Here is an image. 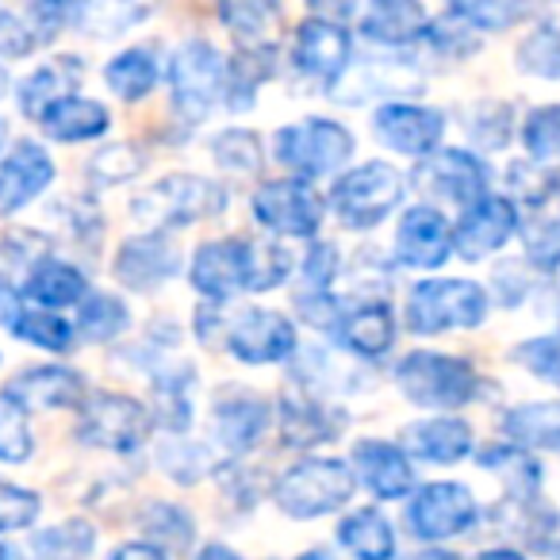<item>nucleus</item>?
Masks as SVG:
<instances>
[{
	"label": "nucleus",
	"instance_id": "nucleus-39",
	"mask_svg": "<svg viewBox=\"0 0 560 560\" xmlns=\"http://www.w3.org/2000/svg\"><path fill=\"white\" fill-rule=\"evenodd\" d=\"M32 457V427H27V407L16 396L0 392V460H20Z\"/></svg>",
	"mask_w": 560,
	"mask_h": 560
},
{
	"label": "nucleus",
	"instance_id": "nucleus-9",
	"mask_svg": "<svg viewBox=\"0 0 560 560\" xmlns=\"http://www.w3.org/2000/svg\"><path fill=\"white\" fill-rule=\"evenodd\" d=\"M150 434V411L131 396H96L85 404L81 419V442L96 450L131 453L147 442Z\"/></svg>",
	"mask_w": 560,
	"mask_h": 560
},
{
	"label": "nucleus",
	"instance_id": "nucleus-13",
	"mask_svg": "<svg viewBox=\"0 0 560 560\" xmlns=\"http://www.w3.org/2000/svg\"><path fill=\"white\" fill-rule=\"evenodd\" d=\"M231 338V353L246 365H269V361H280L289 358L296 350V330L284 315L277 312H261V307H249L246 315L231 323L226 330Z\"/></svg>",
	"mask_w": 560,
	"mask_h": 560
},
{
	"label": "nucleus",
	"instance_id": "nucleus-27",
	"mask_svg": "<svg viewBox=\"0 0 560 560\" xmlns=\"http://www.w3.org/2000/svg\"><path fill=\"white\" fill-rule=\"evenodd\" d=\"M280 438H284V445L312 450V445H323V442H330V438H338V427L323 404L284 396L280 399Z\"/></svg>",
	"mask_w": 560,
	"mask_h": 560
},
{
	"label": "nucleus",
	"instance_id": "nucleus-43",
	"mask_svg": "<svg viewBox=\"0 0 560 560\" xmlns=\"http://www.w3.org/2000/svg\"><path fill=\"white\" fill-rule=\"evenodd\" d=\"M522 70L537 78H560V27H537L518 47Z\"/></svg>",
	"mask_w": 560,
	"mask_h": 560
},
{
	"label": "nucleus",
	"instance_id": "nucleus-63",
	"mask_svg": "<svg viewBox=\"0 0 560 560\" xmlns=\"http://www.w3.org/2000/svg\"><path fill=\"white\" fill-rule=\"evenodd\" d=\"M552 196H557V200H560V180H557V185H552Z\"/></svg>",
	"mask_w": 560,
	"mask_h": 560
},
{
	"label": "nucleus",
	"instance_id": "nucleus-16",
	"mask_svg": "<svg viewBox=\"0 0 560 560\" xmlns=\"http://www.w3.org/2000/svg\"><path fill=\"white\" fill-rule=\"evenodd\" d=\"M445 131L442 112L419 108V104H384L376 112V135L399 154L430 158Z\"/></svg>",
	"mask_w": 560,
	"mask_h": 560
},
{
	"label": "nucleus",
	"instance_id": "nucleus-25",
	"mask_svg": "<svg viewBox=\"0 0 560 560\" xmlns=\"http://www.w3.org/2000/svg\"><path fill=\"white\" fill-rule=\"evenodd\" d=\"M81 81V62L73 55L55 58L43 70H35L32 78L20 85V108L32 119H43L55 104L66 101V93H73V85Z\"/></svg>",
	"mask_w": 560,
	"mask_h": 560
},
{
	"label": "nucleus",
	"instance_id": "nucleus-4",
	"mask_svg": "<svg viewBox=\"0 0 560 560\" xmlns=\"http://www.w3.org/2000/svg\"><path fill=\"white\" fill-rule=\"evenodd\" d=\"M488 315V292L472 280H422L407 300V327L438 335L450 327H476Z\"/></svg>",
	"mask_w": 560,
	"mask_h": 560
},
{
	"label": "nucleus",
	"instance_id": "nucleus-40",
	"mask_svg": "<svg viewBox=\"0 0 560 560\" xmlns=\"http://www.w3.org/2000/svg\"><path fill=\"white\" fill-rule=\"evenodd\" d=\"M81 335L89 338V342H108V338H116L119 330L131 323V315H127V307L119 304L116 296H104V292H93V296H85V304H81Z\"/></svg>",
	"mask_w": 560,
	"mask_h": 560
},
{
	"label": "nucleus",
	"instance_id": "nucleus-41",
	"mask_svg": "<svg viewBox=\"0 0 560 560\" xmlns=\"http://www.w3.org/2000/svg\"><path fill=\"white\" fill-rule=\"evenodd\" d=\"M211 154L231 173H257V165H261V142H257L254 131L231 127V131H219L211 139Z\"/></svg>",
	"mask_w": 560,
	"mask_h": 560
},
{
	"label": "nucleus",
	"instance_id": "nucleus-12",
	"mask_svg": "<svg viewBox=\"0 0 560 560\" xmlns=\"http://www.w3.org/2000/svg\"><path fill=\"white\" fill-rule=\"evenodd\" d=\"M407 522L419 537L427 541H442V537L465 534L476 522V499L460 483H427V488L415 495Z\"/></svg>",
	"mask_w": 560,
	"mask_h": 560
},
{
	"label": "nucleus",
	"instance_id": "nucleus-18",
	"mask_svg": "<svg viewBox=\"0 0 560 560\" xmlns=\"http://www.w3.org/2000/svg\"><path fill=\"white\" fill-rule=\"evenodd\" d=\"M453 249V231L434 208H411L399 219L396 231V254L404 265L415 269H434L450 257Z\"/></svg>",
	"mask_w": 560,
	"mask_h": 560
},
{
	"label": "nucleus",
	"instance_id": "nucleus-50",
	"mask_svg": "<svg viewBox=\"0 0 560 560\" xmlns=\"http://www.w3.org/2000/svg\"><path fill=\"white\" fill-rule=\"evenodd\" d=\"M139 170H142V154L131 147V142H124V147L101 150V154H96L93 162H89V177L104 180V185H116V180L135 177Z\"/></svg>",
	"mask_w": 560,
	"mask_h": 560
},
{
	"label": "nucleus",
	"instance_id": "nucleus-23",
	"mask_svg": "<svg viewBox=\"0 0 560 560\" xmlns=\"http://www.w3.org/2000/svg\"><path fill=\"white\" fill-rule=\"evenodd\" d=\"M404 445L415 457H427L434 465H453L472 450V427L460 419H430L407 427Z\"/></svg>",
	"mask_w": 560,
	"mask_h": 560
},
{
	"label": "nucleus",
	"instance_id": "nucleus-51",
	"mask_svg": "<svg viewBox=\"0 0 560 560\" xmlns=\"http://www.w3.org/2000/svg\"><path fill=\"white\" fill-rule=\"evenodd\" d=\"M526 242H529V257H534V265H541V269H557L560 265V223L541 219V223L526 231Z\"/></svg>",
	"mask_w": 560,
	"mask_h": 560
},
{
	"label": "nucleus",
	"instance_id": "nucleus-19",
	"mask_svg": "<svg viewBox=\"0 0 560 560\" xmlns=\"http://www.w3.org/2000/svg\"><path fill=\"white\" fill-rule=\"evenodd\" d=\"M350 58V35L335 20H304L296 32V62L300 70L315 73V78H338Z\"/></svg>",
	"mask_w": 560,
	"mask_h": 560
},
{
	"label": "nucleus",
	"instance_id": "nucleus-47",
	"mask_svg": "<svg viewBox=\"0 0 560 560\" xmlns=\"http://www.w3.org/2000/svg\"><path fill=\"white\" fill-rule=\"evenodd\" d=\"M39 495L16 483L0 480V534H12V529H24L39 518Z\"/></svg>",
	"mask_w": 560,
	"mask_h": 560
},
{
	"label": "nucleus",
	"instance_id": "nucleus-60",
	"mask_svg": "<svg viewBox=\"0 0 560 560\" xmlns=\"http://www.w3.org/2000/svg\"><path fill=\"white\" fill-rule=\"evenodd\" d=\"M296 560H335L330 552H323V549H312V552H304V557H296Z\"/></svg>",
	"mask_w": 560,
	"mask_h": 560
},
{
	"label": "nucleus",
	"instance_id": "nucleus-34",
	"mask_svg": "<svg viewBox=\"0 0 560 560\" xmlns=\"http://www.w3.org/2000/svg\"><path fill=\"white\" fill-rule=\"evenodd\" d=\"M480 465L503 476L506 488L514 491V499H534L537 483H541V465L529 453L514 450V445H488L480 453Z\"/></svg>",
	"mask_w": 560,
	"mask_h": 560
},
{
	"label": "nucleus",
	"instance_id": "nucleus-46",
	"mask_svg": "<svg viewBox=\"0 0 560 560\" xmlns=\"http://www.w3.org/2000/svg\"><path fill=\"white\" fill-rule=\"evenodd\" d=\"M162 465L170 468V476L173 480H180V483H196V480H203V476L211 472V457H208V450L203 445H192V442H170V445H162Z\"/></svg>",
	"mask_w": 560,
	"mask_h": 560
},
{
	"label": "nucleus",
	"instance_id": "nucleus-21",
	"mask_svg": "<svg viewBox=\"0 0 560 560\" xmlns=\"http://www.w3.org/2000/svg\"><path fill=\"white\" fill-rule=\"evenodd\" d=\"M9 396H16L24 407H81L89 399V384L73 369L43 365L16 376L9 384Z\"/></svg>",
	"mask_w": 560,
	"mask_h": 560
},
{
	"label": "nucleus",
	"instance_id": "nucleus-48",
	"mask_svg": "<svg viewBox=\"0 0 560 560\" xmlns=\"http://www.w3.org/2000/svg\"><path fill=\"white\" fill-rule=\"evenodd\" d=\"M514 361H522L534 376H541V381L560 388V335L529 338V342H522L514 350Z\"/></svg>",
	"mask_w": 560,
	"mask_h": 560
},
{
	"label": "nucleus",
	"instance_id": "nucleus-44",
	"mask_svg": "<svg viewBox=\"0 0 560 560\" xmlns=\"http://www.w3.org/2000/svg\"><path fill=\"white\" fill-rule=\"evenodd\" d=\"M142 16H147L142 4H112V0H96V4H85V9L78 12V24L89 27L93 35H116Z\"/></svg>",
	"mask_w": 560,
	"mask_h": 560
},
{
	"label": "nucleus",
	"instance_id": "nucleus-58",
	"mask_svg": "<svg viewBox=\"0 0 560 560\" xmlns=\"http://www.w3.org/2000/svg\"><path fill=\"white\" fill-rule=\"evenodd\" d=\"M476 560H526L522 552H514V549H488V552H480Z\"/></svg>",
	"mask_w": 560,
	"mask_h": 560
},
{
	"label": "nucleus",
	"instance_id": "nucleus-7",
	"mask_svg": "<svg viewBox=\"0 0 560 560\" xmlns=\"http://www.w3.org/2000/svg\"><path fill=\"white\" fill-rule=\"evenodd\" d=\"M170 81H173V101L177 112L188 124H203L211 112V104L219 101L226 85V66L223 55L211 47L208 39H188L185 47H177L170 66Z\"/></svg>",
	"mask_w": 560,
	"mask_h": 560
},
{
	"label": "nucleus",
	"instance_id": "nucleus-30",
	"mask_svg": "<svg viewBox=\"0 0 560 560\" xmlns=\"http://www.w3.org/2000/svg\"><path fill=\"white\" fill-rule=\"evenodd\" d=\"M338 541L353 552L358 560H392L396 557V534L381 511H353L338 526Z\"/></svg>",
	"mask_w": 560,
	"mask_h": 560
},
{
	"label": "nucleus",
	"instance_id": "nucleus-36",
	"mask_svg": "<svg viewBox=\"0 0 560 560\" xmlns=\"http://www.w3.org/2000/svg\"><path fill=\"white\" fill-rule=\"evenodd\" d=\"M104 78H108V85L116 89L124 101H139V96H147L150 89H154V81H158L154 55H150V50H142V47L124 50V55H116L108 62Z\"/></svg>",
	"mask_w": 560,
	"mask_h": 560
},
{
	"label": "nucleus",
	"instance_id": "nucleus-28",
	"mask_svg": "<svg viewBox=\"0 0 560 560\" xmlns=\"http://www.w3.org/2000/svg\"><path fill=\"white\" fill-rule=\"evenodd\" d=\"M430 20L411 0H381L361 16V32L376 43H411L427 35Z\"/></svg>",
	"mask_w": 560,
	"mask_h": 560
},
{
	"label": "nucleus",
	"instance_id": "nucleus-33",
	"mask_svg": "<svg viewBox=\"0 0 560 560\" xmlns=\"http://www.w3.org/2000/svg\"><path fill=\"white\" fill-rule=\"evenodd\" d=\"M277 50L272 47H242L238 55H234L231 70H226V78H231V96H226V104H231L234 112H246L249 104H254V89L261 85V81L272 78V70H277Z\"/></svg>",
	"mask_w": 560,
	"mask_h": 560
},
{
	"label": "nucleus",
	"instance_id": "nucleus-15",
	"mask_svg": "<svg viewBox=\"0 0 560 560\" xmlns=\"http://www.w3.org/2000/svg\"><path fill=\"white\" fill-rule=\"evenodd\" d=\"M177 269H180V254L165 234H139V238H127L116 254V277L135 292L158 289V284H165Z\"/></svg>",
	"mask_w": 560,
	"mask_h": 560
},
{
	"label": "nucleus",
	"instance_id": "nucleus-3",
	"mask_svg": "<svg viewBox=\"0 0 560 560\" xmlns=\"http://www.w3.org/2000/svg\"><path fill=\"white\" fill-rule=\"evenodd\" d=\"M396 381L404 396L419 407H460L472 404L476 396V373L468 361L450 358V353L415 350L399 361Z\"/></svg>",
	"mask_w": 560,
	"mask_h": 560
},
{
	"label": "nucleus",
	"instance_id": "nucleus-6",
	"mask_svg": "<svg viewBox=\"0 0 560 560\" xmlns=\"http://www.w3.org/2000/svg\"><path fill=\"white\" fill-rule=\"evenodd\" d=\"M404 200V177L388 162H365L338 177L330 188V203L350 226H376Z\"/></svg>",
	"mask_w": 560,
	"mask_h": 560
},
{
	"label": "nucleus",
	"instance_id": "nucleus-45",
	"mask_svg": "<svg viewBox=\"0 0 560 560\" xmlns=\"http://www.w3.org/2000/svg\"><path fill=\"white\" fill-rule=\"evenodd\" d=\"M522 142L534 158H560V104L529 112L522 127Z\"/></svg>",
	"mask_w": 560,
	"mask_h": 560
},
{
	"label": "nucleus",
	"instance_id": "nucleus-64",
	"mask_svg": "<svg viewBox=\"0 0 560 560\" xmlns=\"http://www.w3.org/2000/svg\"><path fill=\"white\" fill-rule=\"evenodd\" d=\"M552 560H560V549H557V552H552Z\"/></svg>",
	"mask_w": 560,
	"mask_h": 560
},
{
	"label": "nucleus",
	"instance_id": "nucleus-57",
	"mask_svg": "<svg viewBox=\"0 0 560 560\" xmlns=\"http://www.w3.org/2000/svg\"><path fill=\"white\" fill-rule=\"evenodd\" d=\"M411 560H460V557L450 549H422V552H415Z\"/></svg>",
	"mask_w": 560,
	"mask_h": 560
},
{
	"label": "nucleus",
	"instance_id": "nucleus-59",
	"mask_svg": "<svg viewBox=\"0 0 560 560\" xmlns=\"http://www.w3.org/2000/svg\"><path fill=\"white\" fill-rule=\"evenodd\" d=\"M0 560H27L16 545H0Z\"/></svg>",
	"mask_w": 560,
	"mask_h": 560
},
{
	"label": "nucleus",
	"instance_id": "nucleus-26",
	"mask_svg": "<svg viewBox=\"0 0 560 560\" xmlns=\"http://www.w3.org/2000/svg\"><path fill=\"white\" fill-rule=\"evenodd\" d=\"M27 300L43 307H70V304H85L89 296V280L81 277V269L58 261V257H43L39 265L27 277Z\"/></svg>",
	"mask_w": 560,
	"mask_h": 560
},
{
	"label": "nucleus",
	"instance_id": "nucleus-62",
	"mask_svg": "<svg viewBox=\"0 0 560 560\" xmlns=\"http://www.w3.org/2000/svg\"><path fill=\"white\" fill-rule=\"evenodd\" d=\"M9 85V73H4V66H0V89Z\"/></svg>",
	"mask_w": 560,
	"mask_h": 560
},
{
	"label": "nucleus",
	"instance_id": "nucleus-31",
	"mask_svg": "<svg viewBox=\"0 0 560 560\" xmlns=\"http://www.w3.org/2000/svg\"><path fill=\"white\" fill-rule=\"evenodd\" d=\"M503 430L522 445L537 450H560V399L552 404H522L506 411Z\"/></svg>",
	"mask_w": 560,
	"mask_h": 560
},
{
	"label": "nucleus",
	"instance_id": "nucleus-2",
	"mask_svg": "<svg viewBox=\"0 0 560 560\" xmlns=\"http://www.w3.org/2000/svg\"><path fill=\"white\" fill-rule=\"evenodd\" d=\"M277 506L292 518H319L338 511L353 495V472L346 460L315 457L300 460L277 480Z\"/></svg>",
	"mask_w": 560,
	"mask_h": 560
},
{
	"label": "nucleus",
	"instance_id": "nucleus-11",
	"mask_svg": "<svg viewBox=\"0 0 560 560\" xmlns=\"http://www.w3.org/2000/svg\"><path fill=\"white\" fill-rule=\"evenodd\" d=\"M254 211L265 226L292 238H312L323 223V200L307 180H272L254 196Z\"/></svg>",
	"mask_w": 560,
	"mask_h": 560
},
{
	"label": "nucleus",
	"instance_id": "nucleus-29",
	"mask_svg": "<svg viewBox=\"0 0 560 560\" xmlns=\"http://www.w3.org/2000/svg\"><path fill=\"white\" fill-rule=\"evenodd\" d=\"M47 131L62 142H85L96 139V135L108 131V108L101 101H89V96H66L62 104L43 116Z\"/></svg>",
	"mask_w": 560,
	"mask_h": 560
},
{
	"label": "nucleus",
	"instance_id": "nucleus-55",
	"mask_svg": "<svg viewBox=\"0 0 560 560\" xmlns=\"http://www.w3.org/2000/svg\"><path fill=\"white\" fill-rule=\"evenodd\" d=\"M112 560H165V552L154 549V545L131 541V545H119V549L112 552Z\"/></svg>",
	"mask_w": 560,
	"mask_h": 560
},
{
	"label": "nucleus",
	"instance_id": "nucleus-54",
	"mask_svg": "<svg viewBox=\"0 0 560 560\" xmlns=\"http://www.w3.org/2000/svg\"><path fill=\"white\" fill-rule=\"evenodd\" d=\"M20 315H24V307H20V292L12 289L9 280L0 277V327H16Z\"/></svg>",
	"mask_w": 560,
	"mask_h": 560
},
{
	"label": "nucleus",
	"instance_id": "nucleus-42",
	"mask_svg": "<svg viewBox=\"0 0 560 560\" xmlns=\"http://www.w3.org/2000/svg\"><path fill=\"white\" fill-rule=\"evenodd\" d=\"M12 330H16L24 342L39 346V350L62 353V350H70V346H73V327L55 312H24Z\"/></svg>",
	"mask_w": 560,
	"mask_h": 560
},
{
	"label": "nucleus",
	"instance_id": "nucleus-32",
	"mask_svg": "<svg viewBox=\"0 0 560 560\" xmlns=\"http://www.w3.org/2000/svg\"><path fill=\"white\" fill-rule=\"evenodd\" d=\"M192 369L180 365L173 373H154V411L173 434H185L192 422Z\"/></svg>",
	"mask_w": 560,
	"mask_h": 560
},
{
	"label": "nucleus",
	"instance_id": "nucleus-37",
	"mask_svg": "<svg viewBox=\"0 0 560 560\" xmlns=\"http://www.w3.org/2000/svg\"><path fill=\"white\" fill-rule=\"evenodd\" d=\"M93 541H96L93 526L81 518H70L55 529H43V534L35 537V552H39L43 560H89Z\"/></svg>",
	"mask_w": 560,
	"mask_h": 560
},
{
	"label": "nucleus",
	"instance_id": "nucleus-8",
	"mask_svg": "<svg viewBox=\"0 0 560 560\" xmlns=\"http://www.w3.org/2000/svg\"><path fill=\"white\" fill-rule=\"evenodd\" d=\"M353 154V135L330 119H304L277 135V158L304 177H327Z\"/></svg>",
	"mask_w": 560,
	"mask_h": 560
},
{
	"label": "nucleus",
	"instance_id": "nucleus-20",
	"mask_svg": "<svg viewBox=\"0 0 560 560\" xmlns=\"http://www.w3.org/2000/svg\"><path fill=\"white\" fill-rule=\"evenodd\" d=\"M353 460H358V472L365 480V488L381 499H399L415 488V468L404 453L392 442H358L353 445Z\"/></svg>",
	"mask_w": 560,
	"mask_h": 560
},
{
	"label": "nucleus",
	"instance_id": "nucleus-49",
	"mask_svg": "<svg viewBox=\"0 0 560 560\" xmlns=\"http://www.w3.org/2000/svg\"><path fill=\"white\" fill-rule=\"evenodd\" d=\"M338 272V249L330 242H315L304 257V292L300 296H330Z\"/></svg>",
	"mask_w": 560,
	"mask_h": 560
},
{
	"label": "nucleus",
	"instance_id": "nucleus-56",
	"mask_svg": "<svg viewBox=\"0 0 560 560\" xmlns=\"http://www.w3.org/2000/svg\"><path fill=\"white\" fill-rule=\"evenodd\" d=\"M200 560H238V557H234L226 545H208V549L200 552Z\"/></svg>",
	"mask_w": 560,
	"mask_h": 560
},
{
	"label": "nucleus",
	"instance_id": "nucleus-24",
	"mask_svg": "<svg viewBox=\"0 0 560 560\" xmlns=\"http://www.w3.org/2000/svg\"><path fill=\"white\" fill-rule=\"evenodd\" d=\"M269 419H272V407L261 404V399H254V396L223 399V404H215V411H211V422H215L219 442H223L226 450H234V453L249 450V445L265 434Z\"/></svg>",
	"mask_w": 560,
	"mask_h": 560
},
{
	"label": "nucleus",
	"instance_id": "nucleus-35",
	"mask_svg": "<svg viewBox=\"0 0 560 560\" xmlns=\"http://www.w3.org/2000/svg\"><path fill=\"white\" fill-rule=\"evenodd\" d=\"M219 20L238 35L242 47H272V39H277V35H269V27L277 24V9L261 4V0H231L219 9Z\"/></svg>",
	"mask_w": 560,
	"mask_h": 560
},
{
	"label": "nucleus",
	"instance_id": "nucleus-5",
	"mask_svg": "<svg viewBox=\"0 0 560 560\" xmlns=\"http://www.w3.org/2000/svg\"><path fill=\"white\" fill-rule=\"evenodd\" d=\"M131 208L150 226H185L203 215H219L226 208V192L211 180L180 173V177H165L150 192L135 196Z\"/></svg>",
	"mask_w": 560,
	"mask_h": 560
},
{
	"label": "nucleus",
	"instance_id": "nucleus-17",
	"mask_svg": "<svg viewBox=\"0 0 560 560\" xmlns=\"http://www.w3.org/2000/svg\"><path fill=\"white\" fill-rule=\"evenodd\" d=\"M55 180V162L39 142H16L0 162V211H20Z\"/></svg>",
	"mask_w": 560,
	"mask_h": 560
},
{
	"label": "nucleus",
	"instance_id": "nucleus-10",
	"mask_svg": "<svg viewBox=\"0 0 560 560\" xmlns=\"http://www.w3.org/2000/svg\"><path fill=\"white\" fill-rule=\"evenodd\" d=\"M415 180H419L422 192L460 203L465 211L488 196V170L468 150H438V154L422 158L419 170H415Z\"/></svg>",
	"mask_w": 560,
	"mask_h": 560
},
{
	"label": "nucleus",
	"instance_id": "nucleus-52",
	"mask_svg": "<svg viewBox=\"0 0 560 560\" xmlns=\"http://www.w3.org/2000/svg\"><path fill=\"white\" fill-rule=\"evenodd\" d=\"M35 39H32V27L24 20H16L12 12L0 9V55L4 58H24L32 55Z\"/></svg>",
	"mask_w": 560,
	"mask_h": 560
},
{
	"label": "nucleus",
	"instance_id": "nucleus-1",
	"mask_svg": "<svg viewBox=\"0 0 560 560\" xmlns=\"http://www.w3.org/2000/svg\"><path fill=\"white\" fill-rule=\"evenodd\" d=\"M289 272V254L280 246H257V242L223 238L203 242L192 257V284L211 300H226L234 292H265L280 284Z\"/></svg>",
	"mask_w": 560,
	"mask_h": 560
},
{
	"label": "nucleus",
	"instance_id": "nucleus-61",
	"mask_svg": "<svg viewBox=\"0 0 560 560\" xmlns=\"http://www.w3.org/2000/svg\"><path fill=\"white\" fill-rule=\"evenodd\" d=\"M4 135H9V127H4V119H0V147H4Z\"/></svg>",
	"mask_w": 560,
	"mask_h": 560
},
{
	"label": "nucleus",
	"instance_id": "nucleus-14",
	"mask_svg": "<svg viewBox=\"0 0 560 560\" xmlns=\"http://www.w3.org/2000/svg\"><path fill=\"white\" fill-rule=\"evenodd\" d=\"M518 231V211L506 196H483L476 208H468L460 215L457 231H453V246H457L460 257L468 261H480L491 249L503 246L511 234Z\"/></svg>",
	"mask_w": 560,
	"mask_h": 560
},
{
	"label": "nucleus",
	"instance_id": "nucleus-53",
	"mask_svg": "<svg viewBox=\"0 0 560 560\" xmlns=\"http://www.w3.org/2000/svg\"><path fill=\"white\" fill-rule=\"evenodd\" d=\"M27 16L35 20V32H39V39H50V35L62 27L66 12L58 9V4H32V12H27Z\"/></svg>",
	"mask_w": 560,
	"mask_h": 560
},
{
	"label": "nucleus",
	"instance_id": "nucleus-22",
	"mask_svg": "<svg viewBox=\"0 0 560 560\" xmlns=\"http://www.w3.org/2000/svg\"><path fill=\"white\" fill-rule=\"evenodd\" d=\"M335 338L346 350L361 353V358H381L396 342V319H392V312L384 304H361L338 319Z\"/></svg>",
	"mask_w": 560,
	"mask_h": 560
},
{
	"label": "nucleus",
	"instance_id": "nucleus-38",
	"mask_svg": "<svg viewBox=\"0 0 560 560\" xmlns=\"http://www.w3.org/2000/svg\"><path fill=\"white\" fill-rule=\"evenodd\" d=\"M142 529H147V537L158 545H165V549H188L196 537V526H192V514L180 511V506L173 503H154L147 514H142Z\"/></svg>",
	"mask_w": 560,
	"mask_h": 560
}]
</instances>
